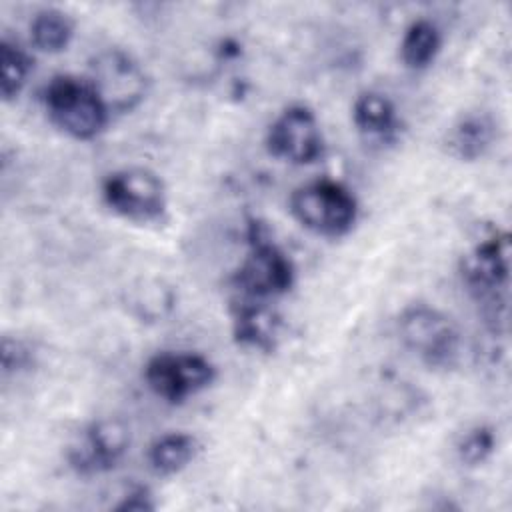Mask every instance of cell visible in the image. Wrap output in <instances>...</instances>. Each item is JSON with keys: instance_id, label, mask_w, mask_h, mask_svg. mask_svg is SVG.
I'll use <instances>...</instances> for the list:
<instances>
[{"instance_id": "6da1fadb", "label": "cell", "mask_w": 512, "mask_h": 512, "mask_svg": "<svg viewBox=\"0 0 512 512\" xmlns=\"http://www.w3.org/2000/svg\"><path fill=\"white\" fill-rule=\"evenodd\" d=\"M296 280V268L288 254L270 238L268 230L248 222V252L234 270L230 282L238 296L270 300L286 294Z\"/></svg>"}, {"instance_id": "7a4b0ae2", "label": "cell", "mask_w": 512, "mask_h": 512, "mask_svg": "<svg viewBox=\"0 0 512 512\" xmlns=\"http://www.w3.org/2000/svg\"><path fill=\"white\" fill-rule=\"evenodd\" d=\"M48 118L76 140L96 138L108 124L110 112L88 78L54 76L42 94Z\"/></svg>"}, {"instance_id": "3957f363", "label": "cell", "mask_w": 512, "mask_h": 512, "mask_svg": "<svg viewBox=\"0 0 512 512\" xmlns=\"http://www.w3.org/2000/svg\"><path fill=\"white\" fill-rule=\"evenodd\" d=\"M290 212L306 230L326 238H340L358 220V200L342 182L318 178L292 192Z\"/></svg>"}, {"instance_id": "277c9868", "label": "cell", "mask_w": 512, "mask_h": 512, "mask_svg": "<svg viewBox=\"0 0 512 512\" xmlns=\"http://www.w3.org/2000/svg\"><path fill=\"white\" fill-rule=\"evenodd\" d=\"M466 290L484 306L488 318L504 322L506 290L510 278V236L492 234L476 244L460 262Z\"/></svg>"}, {"instance_id": "5b68a950", "label": "cell", "mask_w": 512, "mask_h": 512, "mask_svg": "<svg viewBox=\"0 0 512 512\" xmlns=\"http://www.w3.org/2000/svg\"><path fill=\"white\" fill-rule=\"evenodd\" d=\"M402 344L430 368H452L460 356V330L438 308L412 304L398 318Z\"/></svg>"}, {"instance_id": "8992f818", "label": "cell", "mask_w": 512, "mask_h": 512, "mask_svg": "<svg viewBox=\"0 0 512 512\" xmlns=\"http://www.w3.org/2000/svg\"><path fill=\"white\" fill-rule=\"evenodd\" d=\"M104 204L118 216L148 224L164 218L168 194L162 178L148 168H122L102 182Z\"/></svg>"}, {"instance_id": "52a82bcc", "label": "cell", "mask_w": 512, "mask_h": 512, "mask_svg": "<svg viewBox=\"0 0 512 512\" xmlns=\"http://www.w3.org/2000/svg\"><path fill=\"white\" fill-rule=\"evenodd\" d=\"M214 378V364L198 352H158L144 366L148 388L170 404L186 402L208 388Z\"/></svg>"}, {"instance_id": "ba28073f", "label": "cell", "mask_w": 512, "mask_h": 512, "mask_svg": "<svg viewBox=\"0 0 512 512\" xmlns=\"http://www.w3.org/2000/svg\"><path fill=\"white\" fill-rule=\"evenodd\" d=\"M88 80L110 114L134 110L148 90V78L142 66L120 48L100 52L90 64Z\"/></svg>"}, {"instance_id": "9c48e42d", "label": "cell", "mask_w": 512, "mask_h": 512, "mask_svg": "<svg viewBox=\"0 0 512 512\" xmlns=\"http://www.w3.org/2000/svg\"><path fill=\"white\" fill-rule=\"evenodd\" d=\"M266 148L274 158L298 166L320 160L326 142L314 110L306 104H290L284 108L268 126Z\"/></svg>"}, {"instance_id": "30bf717a", "label": "cell", "mask_w": 512, "mask_h": 512, "mask_svg": "<svg viewBox=\"0 0 512 512\" xmlns=\"http://www.w3.org/2000/svg\"><path fill=\"white\" fill-rule=\"evenodd\" d=\"M130 446V432L118 418H100L92 422L80 440L70 446L68 462L82 476H94L112 470Z\"/></svg>"}, {"instance_id": "8fae6325", "label": "cell", "mask_w": 512, "mask_h": 512, "mask_svg": "<svg viewBox=\"0 0 512 512\" xmlns=\"http://www.w3.org/2000/svg\"><path fill=\"white\" fill-rule=\"evenodd\" d=\"M232 336L236 344L260 352H272L278 346L282 318L268 300L238 296L230 308Z\"/></svg>"}, {"instance_id": "7c38bea8", "label": "cell", "mask_w": 512, "mask_h": 512, "mask_svg": "<svg viewBox=\"0 0 512 512\" xmlns=\"http://www.w3.org/2000/svg\"><path fill=\"white\" fill-rule=\"evenodd\" d=\"M352 122L356 130L378 144L394 142L400 132V120L394 104L380 92H362L352 106Z\"/></svg>"}, {"instance_id": "4fadbf2b", "label": "cell", "mask_w": 512, "mask_h": 512, "mask_svg": "<svg viewBox=\"0 0 512 512\" xmlns=\"http://www.w3.org/2000/svg\"><path fill=\"white\" fill-rule=\"evenodd\" d=\"M496 138V122L486 112L462 116L446 134V150L458 160H478L488 152Z\"/></svg>"}, {"instance_id": "5bb4252c", "label": "cell", "mask_w": 512, "mask_h": 512, "mask_svg": "<svg viewBox=\"0 0 512 512\" xmlns=\"http://www.w3.org/2000/svg\"><path fill=\"white\" fill-rule=\"evenodd\" d=\"M440 46V28L428 18H418L404 30L400 42V58L406 68L424 70L436 60Z\"/></svg>"}, {"instance_id": "9a60e30c", "label": "cell", "mask_w": 512, "mask_h": 512, "mask_svg": "<svg viewBox=\"0 0 512 512\" xmlns=\"http://www.w3.org/2000/svg\"><path fill=\"white\" fill-rule=\"evenodd\" d=\"M198 452V440L186 432H168L156 438L148 450L150 468L156 474L172 476L184 470Z\"/></svg>"}, {"instance_id": "2e32d148", "label": "cell", "mask_w": 512, "mask_h": 512, "mask_svg": "<svg viewBox=\"0 0 512 512\" xmlns=\"http://www.w3.org/2000/svg\"><path fill=\"white\" fill-rule=\"evenodd\" d=\"M74 36V20L60 8H42L30 22V42L36 50L58 54L68 48Z\"/></svg>"}, {"instance_id": "e0dca14e", "label": "cell", "mask_w": 512, "mask_h": 512, "mask_svg": "<svg viewBox=\"0 0 512 512\" xmlns=\"http://www.w3.org/2000/svg\"><path fill=\"white\" fill-rule=\"evenodd\" d=\"M32 62L28 52L8 36L0 42V94L4 102H12L20 96L28 82Z\"/></svg>"}, {"instance_id": "ac0fdd59", "label": "cell", "mask_w": 512, "mask_h": 512, "mask_svg": "<svg viewBox=\"0 0 512 512\" xmlns=\"http://www.w3.org/2000/svg\"><path fill=\"white\" fill-rule=\"evenodd\" d=\"M496 448V434L490 426L478 424L462 434L456 444V454L462 464L478 466L484 464Z\"/></svg>"}, {"instance_id": "d6986e66", "label": "cell", "mask_w": 512, "mask_h": 512, "mask_svg": "<svg viewBox=\"0 0 512 512\" xmlns=\"http://www.w3.org/2000/svg\"><path fill=\"white\" fill-rule=\"evenodd\" d=\"M34 362V352L32 348L20 340V338H10L4 336L2 340V374H18Z\"/></svg>"}, {"instance_id": "ffe728a7", "label": "cell", "mask_w": 512, "mask_h": 512, "mask_svg": "<svg viewBox=\"0 0 512 512\" xmlns=\"http://www.w3.org/2000/svg\"><path fill=\"white\" fill-rule=\"evenodd\" d=\"M154 508H156V500L148 486H132L116 504V510L120 512H148Z\"/></svg>"}]
</instances>
